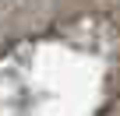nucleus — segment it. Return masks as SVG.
Returning a JSON list of instances; mask_svg holds the SVG:
<instances>
[]
</instances>
